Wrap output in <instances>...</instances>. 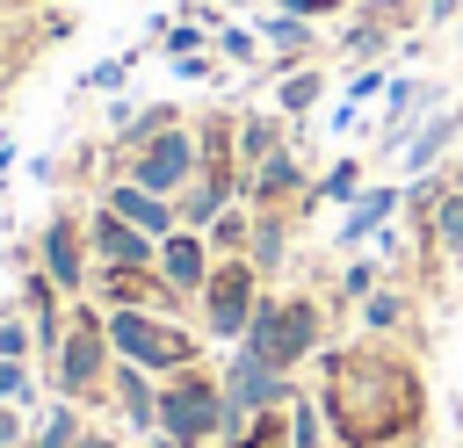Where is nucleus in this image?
<instances>
[{
  "instance_id": "f257e3e1",
  "label": "nucleus",
  "mask_w": 463,
  "mask_h": 448,
  "mask_svg": "<svg viewBox=\"0 0 463 448\" xmlns=\"http://www.w3.org/2000/svg\"><path fill=\"white\" fill-rule=\"evenodd\" d=\"M326 419H333V441L340 448H391L420 426L427 397H420V376L398 361V354H333L326 361Z\"/></svg>"
},
{
  "instance_id": "f03ea898",
  "label": "nucleus",
  "mask_w": 463,
  "mask_h": 448,
  "mask_svg": "<svg viewBox=\"0 0 463 448\" xmlns=\"http://www.w3.org/2000/svg\"><path fill=\"white\" fill-rule=\"evenodd\" d=\"M260 369H297L311 347H318V303L311 296H260V311H253V325H246V340H239Z\"/></svg>"
},
{
  "instance_id": "7ed1b4c3",
  "label": "nucleus",
  "mask_w": 463,
  "mask_h": 448,
  "mask_svg": "<svg viewBox=\"0 0 463 448\" xmlns=\"http://www.w3.org/2000/svg\"><path fill=\"white\" fill-rule=\"evenodd\" d=\"M217 434H224V383L203 376V369L166 376V390H159V441L166 448H210Z\"/></svg>"
},
{
  "instance_id": "20e7f679",
  "label": "nucleus",
  "mask_w": 463,
  "mask_h": 448,
  "mask_svg": "<svg viewBox=\"0 0 463 448\" xmlns=\"http://www.w3.org/2000/svg\"><path fill=\"white\" fill-rule=\"evenodd\" d=\"M109 347H116V361H130V369H166V376H181V369L195 361V332L166 325V318L145 311V303H116V311H109Z\"/></svg>"
},
{
  "instance_id": "39448f33",
  "label": "nucleus",
  "mask_w": 463,
  "mask_h": 448,
  "mask_svg": "<svg viewBox=\"0 0 463 448\" xmlns=\"http://www.w3.org/2000/svg\"><path fill=\"white\" fill-rule=\"evenodd\" d=\"M217 383H224V434H217V448H239V441L253 434V419L289 397V376H282V369H260L246 347L217 369Z\"/></svg>"
},
{
  "instance_id": "423d86ee",
  "label": "nucleus",
  "mask_w": 463,
  "mask_h": 448,
  "mask_svg": "<svg viewBox=\"0 0 463 448\" xmlns=\"http://www.w3.org/2000/svg\"><path fill=\"white\" fill-rule=\"evenodd\" d=\"M195 303H203V332H210V340H246V325H253V311H260V267H253L246 253L217 260Z\"/></svg>"
},
{
  "instance_id": "0eeeda50",
  "label": "nucleus",
  "mask_w": 463,
  "mask_h": 448,
  "mask_svg": "<svg viewBox=\"0 0 463 448\" xmlns=\"http://www.w3.org/2000/svg\"><path fill=\"white\" fill-rule=\"evenodd\" d=\"M58 369H51V383H58V397H72L80 405V390H94L109 369H116V347H109V311H72V332H65V347L51 354Z\"/></svg>"
},
{
  "instance_id": "6e6552de",
  "label": "nucleus",
  "mask_w": 463,
  "mask_h": 448,
  "mask_svg": "<svg viewBox=\"0 0 463 448\" xmlns=\"http://www.w3.org/2000/svg\"><path fill=\"white\" fill-rule=\"evenodd\" d=\"M195 173H203V145H195V130L166 123V130L137 137V166H130V181H137V188H152V195H174V188H188Z\"/></svg>"
},
{
  "instance_id": "1a4fd4ad",
  "label": "nucleus",
  "mask_w": 463,
  "mask_h": 448,
  "mask_svg": "<svg viewBox=\"0 0 463 448\" xmlns=\"http://www.w3.org/2000/svg\"><path fill=\"white\" fill-rule=\"evenodd\" d=\"M441 108V87L434 79H391L383 87V123H376V152H405V137Z\"/></svg>"
},
{
  "instance_id": "9d476101",
  "label": "nucleus",
  "mask_w": 463,
  "mask_h": 448,
  "mask_svg": "<svg viewBox=\"0 0 463 448\" xmlns=\"http://www.w3.org/2000/svg\"><path fill=\"white\" fill-rule=\"evenodd\" d=\"M36 267H43L65 296H87V231H80V217H51V224H43Z\"/></svg>"
},
{
  "instance_id": "9b49d317",
  "label": "nucleus",
  "mask_w": 463,
  "mask_h": 448,
  "mask_svg": "<svg viewBox=\"0 0 463 448\" xmlns=\"http://www.w3.org/2000/svg\"><path fill=\"white\" fill-rule=\"evenodd\" d=\"M210 267H217V260H210V231H188V224H181V231H166V238H159V282H166L181 303H188V296H203Z\"/></svg>"
},
{
  "instance_id": "f8f14e48",
  "label": "nucleus",
  "mask_w": 463,
  "mask_h": 448,
  "mask_svg": "<svg viewBox=\"0 0 463 448\" xmlns=\"http://www.w3.org/2000/svg\"><path fill=\"white\" fill-rule=\"evenodd\" d=\"M87 246L101 267H159V238H145L137 224H123L116 210H94L87 217Z\"/></svg>"
},
{
  "instance_id": "ddd939ff",
  "label": "nucleus",
  "mask_w": 463,
  "mask_h": 448,
  "mask_svg": "<svg viewBox=\"0 0 463 448\" xmlns=\"http://www.w3.org/2000/svg\"><path fill=\"white\" fill-rule=\"evenodd\" d=\"M101 210H116L123 224H137L145 238H166V231H181V210H174L166 195L137 188V181H116V188H101Z\"/></svg>"
},
{
  "instance_id": "4468645a",
  "label": "nucleus",
  "mask_w": 463,
  "mask_h": 448,
  "mask_svg": "<svg viewBox=\"0 0 463 448\" xmlns=\"http://www.w3.org/2000/svg\"><path fill=\"white\" fill-rule=\"evenodd\" d=\"M398 202H405V188H362L354 202H347V217H340V246H362V238H376L391 217H398Z\"/></svg>"
},
{
  "instance_id": "2eb2a0df",
  "label": "nucleus",
  "mask_w": 463,
  "mask_h": 448,
  "mask_svg": "<svg viewBox=\"0 0 463 448\" xmlns=\"http://www.w3.org/2000/svg\"><path fill=\"white\" fill-rule=\"evenodd\" d=\"M456 130H463V108H434V116H427V123L405 137V152H398V159H405L412 173H427V166H434V159L456 145Z\"/></svg>"
},
{
  "instance_id": "dca6fc26",
  "label": "nucleus",
  "mask_w": 463,
  "mask_h": 448,
  "mask_svg": "<svg viewBox=\"0 0 463 448\" xmlns=\"http://www.w3.org/2000/svg\"><path fill=\"white\" fill-rule=\"evenodd\" d=\"M289 188H304V166L289 159V152H275V159H260V166H246V202L253 210H275Z\"/></svg>"
},
{
  "instance_id": "f3484780",
  "label": "nucleus",
  "mask_w": 463,
  "mask_h": 448,
  "mask_svg": "<svg viewBox=\"0 0 463 448\" xmlns=\"http://www.w3.org/2000/svg\"><path fill=\"white\" fill-rule=\"evenodd\" d=\"M109 383H116V397H123V412H130V426H137V434H159V390L145 383V369H130V361H116V369H109Z\"/></svg>"
},
{
  "instance_id": "a211bd4d",
  "label": "nucleus",
  "mask_w": 463,
  "mask_h": 448,
  "mask_svg": "<svg viewBox=\"0 0 463 448\" xmlns=\"http://www.w3.org/2000/svg\"><path fill=\"white\" fill-rule=\"evenodd\" d=\"M282 246H289V217H282V210H260V224L246 231V260H253L260 275H275V267L289 260Z\"/></svg>"
},
{
  "instance_id": "6ab92c4d",
  "label": "nucleus",
  "mask_w": 463,
  "mask_h": 448,
  "mask_svg": "<svg viewBox=\"0 0 463 448\" xmlns=\"http://www.w3.org/2000/svg\"><path fill=\"white\" fill-rule=\"evenodd\" d=\"M282 152V123L275 116H239V166H260Z\"/></svg>"
},
{
  "instance_id": "aec40b11",
  "label": "nucleus",
  "mask_w": 463,
  "mask_h": 448,
  "mask_svg": "<svg viewBox=\"0 0 463 448\" xmlns=\"http://www.w3.org/2000/svg\"><path fill=\"white\" fill-rule=\"evenodd\" d=\"M354 195H362V159H333V166L311 181V202H340V210H347Z\"/></svg>"
},
{
  "instance_id": "412c9836",
  "label": "nucleus",
  "mask_w": 463,
  "mask_h": 448,
  "mask_svg": "<svg viewBox=\"0 0 463 448\" xmlns=\"http://www.w3.org/2000/svg\"><path fill=\"white\" fill-rule=\"evenodd\" d=\"M289 448H333V419H326V405H311V397L289 405Z\"/></svg>"
},
{
  "instance_id": "4be33fe9",
  "label": "nucleus",
  "mask_w": 463,
  "mask_h": 448,
  "mask_svg": "<svg viewBox=\"0 0 463 448\" xmlns=\"http://www.w3.org/2000/svg\"><path fill=\"white\" fill-rule=\"evenodd\" d=\"M260 43H268V51H282V58H297V51L311 43V14H282V7H275V14L260 22Z\"/></svg>"
},
{
  "instance_id": "5701e85b",
  "label": "nucleus",
  "mask_w": 463,
  "mask_h": 448,
  "mask_svg": "<svg viewBox=\"0 0 463 448\" xmlns=\"http://www.w3.org/2000/svg\"><path fill=\"white\" fill-rule=\"evenodd\" d=\"M72 441H80V412H72V397H58L51 419L36 426V441H22V448H72Z\"/></svg>"
},
{
  "instance_id": "b1692460",
  "label": "nucleus",
  "mask_w": 463,
  "mask_h": 448,
  "mask_svg": "<svg viewBox=\"0 0 463 448\" xmlns=\"http://www.w3.org/2000/svg\"><path fill=\"white\" fill-rule=\"evenodd\" d=\"M318 72H282V87H275V108L282 116H304V108H318Z\"/></svg>"
},
{
  "instance_id": "393cba45",
  "label": "nucleus",
  "mask_w": 463,
  "mask_h": 448,
  "mask_svg": "<svg viewBox=\"0 0 463 448\" xmlns=\"http://www.w3.org/2000/svg\"><path fill=\"white\" fill-rule=\"evenodd\" d=\"M362 325H369V332H398V325H405V296H398V289H369V296H362Z\"/></svg>"
},
{
  "instance_id": "a878e982",
  "label": "nucleus",
  "mask_w": 463,
  "mask_h": 448,
  "mask_svg": "<svg viewBox=\"0 0 463 448\" xmlns=\"http://www.w3.org/2000/svg\"><path fill=\"white\" fill-rule=\"evenodd\" d=\"M427 238H434L441 253H463V195H441V202H434V224H427Z\"/></svg>"
},
{
  "instance_id": "bb28decb",
  "label": "nucleus",
  "mask_w": 463,
  "mask_h": 448,
  "mask_svg": "<svg viewBox=\"0 0 463 448\" xmlns=\"http://www.w3.org/2000/svg\"><path fill=\"white\" fill-rule=\"evenodd\" d=\"M0 397H7V405H29V397H36L29 361H22V354H0Z\"/></svg>"
},
{
  "instance_id": "cd10ccee",
  "label": "nucleus",
  "mask_w": 463,
  "mask_h": 448,
  "mask_svg": "<svg viewBox=\"0 0 463 448\" xmlns=\"http://www.w3.org/2000/svg\"><path fill=\"white\" fill-rule=\"evenodd\" d=\"M217 51H224L232 65H253V58H260V36L239 29V22H224V29H217Z\"/></svg>"
},
{
  "instance_id": "c85d7f7f",
  "label": "nucleus",
  "mask_w": 463,
  "mask_h": 448,
  "mask_svg": "<svg viewBox=\"0 0 463 448\" xmlns=\"http://www.w3.org/2000/svg\"><path fill=\"white\" fill-rule=\"evenodd\" d=\"M383 43H391V29H383V22H362V29H347V58H376Z\"/></svg>"
},
{
  "instance_id": "c756f323",
  "label": "nucleus",
  "mask_w": 463,
  "mask_h": 448,
  "mask_svg": "<svg viewBox=\"0 0 463 448\" xmlns=\"http://www.w3.org/2000/svg\"><path fill=\"white\" fill-rule=\"evenodd\" d=\"M29 340H36V325H29L22 311H14V318H0V354H22V361H29Z\"/></svg>"
},
{
  "instance_id": "7c9ffc66",
  "label": "nucleus",
  "mask_w": 463,
  "mask_h": 448,
  "mask_svg": "<svg viewBox=\"0 0 463 448\" xmlns=\"http://www.w3.org/2000/svg\"><path fill=\"white\" fill-rule=\"evenodd\" d=\"M123 72H130V58H101V65L87 72V87H94V94H116V87H123Z\"/></svg>"
},
{
  "instance_id": "2f4dec72",
  "label": "nucleus",
  "mask_w": 463,
  "mask_h": 448,
  "mask_svg": "<svg viewBox=\"0 0 463 448\" xmlns=\"http://www.w3.org/2000/svg\"><path fill=\"white\" fill-rule=\"evenodd\" d=\"M246 231H253V224H246L239 210H224V217L210 224V246H246Z\"/></svg>"
},
{
  "instance_id": "473e14b6",
  "label": "nucleus",
  "mask_w": 463,
  "mask_h": 448,
  "mask_svg": "<svg viewBox=\"0 0 463 448\" xmlns=\"http://www.w3.org/2000/svg\"><path fill=\"white\" fill-rule=\"evenodd\" d=\"M166 51H174V58H195V51H203V29H195V22H174V29H166Z\"/></svg>"
},
{
  "instance_id": "72a5a7b5",
  "label": "nucleus",
  "mask_w": 463,
  "mask_h": 448,
  "mask_svg": "<svg viewBox=\"0 0 463 448\" xmlns=\"http://www.w3.org/2000/svg\"><path fill=\"white\" fill-rule=\"evenodd\" d=\"M340 289H347V296H369V289H376V260H347Z\"/></svg>"
},
{
  "instance_id": "f704fd0d",
  "label": "nucleus",
  "mask_w": 463,
  "mask_h": 448,
  "mask_svg": "<svg viewBox=\"0 0 463 448\" xmlns=\"http://www.w3.org/2000/svg\"><path fill=\"white\" fill-rule=\"evenodd\" d=\"M29 441V426H22V405H7L0 397V448H22Z\"/></svg>"
},
{
  "instance_id": "c9c22d12",
  "label": "nucleus",
  "mask_w": 463,
  "mask_h": 448,
  "mask_svg": "<svg viewBox=\"0 0 463 448\" xmlns=\"http://www.w3.org/2000/svg\"><path fill=\"white\" fill-rule=\"evenodd\" d=\"M383 87H391V79H383L376 65H362V72L347 79V101H369V94H383Z\"/></svg>"
},
{
  "instance_id": "e433bc0d",
  "label": "nucleus",
  "mask_w": 463,
  "mask_h": 448,
  "mask_svg": "<svg viewBox=\"0 0 463 448\" xmlns=\"http://www.w3.org/2000/svg\"><path fill=\"white\" fill-rule=\"evenodd\" d=\"M275 7H282V14H326L333 0H275Z\"/></svg>"
},
{
  "instance_id": "4c0bfd02",
  "label": "nucleus",
  "mask_w": 463,
  "mask_h": 448,
  "mask_svg": "<svg viewBox=\"0 0 463 448\" xmlns=\"http://www.w3.org/2000/svg\"><path fill=\"white\" fill-rule=\"evenodd\" d=\"M72 448H116V441H109V434H94V426H80V441H72Z\"/></svg>"
},
{
  "instance_id": "58836bf2",
  "label": "nucleus",
  "mask_w": 463,
  "mask_h": 448,
  "mask_svg": "<svg viewBox=\"0 0 463 448\" xmlns=\"http://www.w3.org/2000/svg\"><path fill=\"white\" fill-rule=\"evenodd\" d=\"M456 7H463V0H434V7H427V14H434V22H449V14H456Z\"/></svg>"
},
{
  "instance_id": "ea45409f",
  "label": "nucleus",
  "mask_w": 463,
  "mask_h": 448,
  "mask_svg": "<svg viewBox=\"0 0 463 448\" xmlns=\"http://www.w3.org/2000/svg\"><path fill=\"white\" fill-rule=\"evenodd\" d=\"M7 159H14V137H0V166H7Z\"/></svg>"
},
{
  "instance_id": "a19ab883",
  "label": "nucleus",
  "mask_w": 463,
  "mask_h": 448,
  "mask_svg": "<svg viewBox=\"0 0 463 448\" xmlns=\"http://www.w3.org/2000/svg\"><path fill=\"white\" fill-rule=\"evenodd\" d=\"M0 7H14V0H0Z\"/></svg>"
}]
</instances>
